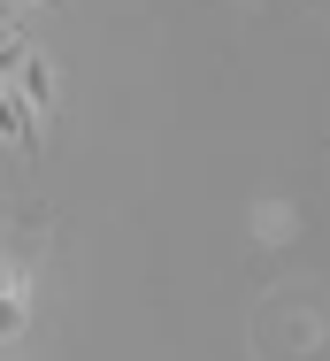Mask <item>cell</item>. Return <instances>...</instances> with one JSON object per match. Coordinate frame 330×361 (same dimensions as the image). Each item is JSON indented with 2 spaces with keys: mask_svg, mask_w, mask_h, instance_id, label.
Listing matches in <instances>:
<instances>
[{
  "mask_svg": "<svg viewBox=\"0 0 330 361\" xmlns=\"http://www.w3.org/2000/svg\"><path fill=\"white\" fill-rule=\"evenodd\" d=\"M0 131H8L16 146H39V108H31V92H23L16 77L0 85Z\"/></svg>",
  "mask_w": 330,
  "mask_h": 361,
  "instance_id": "6da1fadb",
  "label": "cell"
},
{
  "mask_svg": "<svg viewBox=\"0 0 330 361\" xmlns=\"http://www.w3.org/2000/svg\"><path fill=\"white\" fill-rule=\"evenodd\" d=\"M39 8H47V0H39Z\"/></svg>",
  "mask_w": 330,
  "mask_h": 361,
  "instance_id": "7a4b0ae2",
  "label": "cell"
}]
</instances>
